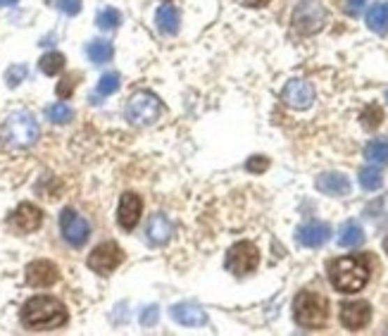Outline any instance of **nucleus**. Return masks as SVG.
Segmentation results:
<instances>
[{
    "label": "nucleus",
    "mask_w": 388,
    "mask_h": 336,
    "mask_svg": "<svg viewBox=\"0 0 388 336\" xmlns=\"http://www.w3.org/2000/svg\"><path fill=\"white\" fill-rule=\"evenodd\" d=\"M22 324L33 332H50L67 324V308L53 296H33L22 308Z\"/></svg>",
    "instance_id": "f257e3e1"
},
{
    "label": "nucleus",
    "mask_w": 388,
    "mask_h": 336,
    "mask_svg": "<svg viewBox=\"0 0 388 336\" xmlns=\"http://www.w3.org/2000/svg\"><path fill=\"white\" fill-rule=\"evenodd\" d=\"M329 282L341 293H357L369 282V265L360 256L338 258L329 265Z\"/></svg>",
    "instance_id": "f03ea898"
},
{
    "label": "nucleus",
    "mask_w": 388,
    "mask_h": 336,
    "mask_svg": "<svg viewBox=\"0 0 388 336\" xmlns=\"http://www.w3.org/2000/svg\"><path fill=\"white\" fill-rule=\"evenodd\" d=\"M293 317L300 327L305 329H317L327 322L329 317V303L327 298L320 296L315 291H303L298 293L293 300Z\"/></svg>",
    "instance_id": "7ed1b4c3"
},
{
    "label": "nucleus",
    "mask_w": 388,
    "mask_h": 336,
    "mask_svg": "<svg viewBox=\"0 0 388 336\" xmlns=\"http://www.w3.org/2000/svg\"><path fill=\"white\" fill-rule=\"evenodd\" d=\"M40 134L38 122L31 112L27 110H17V112L10 115L5 119V141L15 148H29L36 143V138Z\"/></svg>",
    "instance_id": "20e7f679"
},
{
    "label": "nucleus",
    "mask_w": 388,
    "mask_h": 336,
    "mask_svg": "<svg viewBox=\"0 0 388 336\" xmlns=\"http://www.w3.org/2000/svg\"><path fill=\"white\" fill-rule=\"evenodd\" d=\"M327 24V8L320 0H300L293 10V29L300 36H315Z\"/></svg>",
    "instance_id": "39448f33"
},
{
    "label": "nucleus",
    "mask_w": 388,
    "mask_h": 336,
    "mask_svg": "<svg viewBox=\"0 0 388 336\" xmlns=\"http://www.w3.org/2000/svg\"><path fill=\"white\" fill-rule=\"evenodd\" d=\"M162 115V103L160 98L150 91H138L129 98L126 103V119L134 126H148L155 124Z\"/></svg>",
    "instance_id": "423d86ee"
},
{
    "label": "nucleus",
    "mask_w": 388,
    "mask_h": 336,
    "mask_svg": "<svg viewBox=\"0 0 388 336\" xmlns=\"http://www.w3.org/2000/svg\"><path fill=\"white\" fill-rule=\"evenodd\" d=\"M260 265V251L253 241H239L229 248L227 253V270L231 275L243 277L258 270Z\"/></svg>",
    "instance_id": "0eeeda50"
},
{
    "label": "nucleus",
    "mask_w": 388,
    "mask_h": 336,
    "mask_svg": "<svg viewBox=\"0 0 388 336\" xmlns=\"http://www.w3.org/2000/svg\"><path fill=\"white\" fill-rule=\"evenodd\" d=\"M60 231H62V236H65V241L69 243V246L81 248L91 236V224L86 222L77 210L65 207L62 215H60Z\"/></svg>",
    "instance_id": "6e6552de"
},
{
    "label": "nucleus",
    "mask_w": 388,
    "mask_h": 336,
    "mask_svg": "<svg viewBox=\"0 0 388 336\" xmlns=\"http://www.w3.org/2000/svg\"><path fill=\"white\" fill-rule=\"evenodd\" d=\"M124 260V253L114 241L100 243V246L94 248V253L89 256V268L98 272V275H110L112 270H117Z\"/></svg>",
    "instance_id": "1a4fd4ad"
},
{
    "label": "nucleus",
    "mask_w": 388,
    "mask_h": 336,
    "mask_svg": "<svg viewBox=\"0 0 388 336\" xmlns=\"http://www.w3.org/2000/svg\"><path fill=\"white\" fill-rule=\"evenodd\" d=\"M283 103L293 110H308L315 101V89H312L310 81L305 79H291L286 86H283Z\"/></svg>",
    "instance_id": "9d476101"
},
{
    "label": "nucleus",
    "mask_w": 388,
    "mask_h": 336,
    "mask_svg": "<svg viewBox=\"0 0 388 336\" xmlns=\"http://www.w3.org/2000/svg\"><path fill=\"white\" fill-rule=\"evenodd\" d=\"M369 320H372V305L367 300H350L341 305V324L350 332L367 327Z\"/></svg>",
    "instance_id": "9b49d317"
},
{
    "label": "nucleus",
    "mask_w": 388,
    "mask_h": 336,
    "mask_svg": "<svg viewBox=\"0 0 388 336\" xmlns=\"http://www.w3.org/2000/svg\"><path fill=\"white\" fill-rule=\"evenodd\" d=\"M10 224L17 231H22V234H29V231H36L43 224V212L33 203H22V205H17L13 215H10Z\"/></svg>",
    "instance_id": "f8f14e48"
},
{
    "label": "nucleus",
    "mask_w": 388,
    "mask_h": 336,
    "mask_svg": "<svg viewBox=\"0 0 388 336\" xmlns=\"http://www.w3.org/2000/svg\"><path fill=\"white\" fill-rule=\"evenodd\" d=\"M60 279V272L50 260H33L31 265L27 268V284L36 288H45L53 286V284Z\"/></svg>",
    "instance_id": "ddd939ff"
},
{
    "label": "nucleus",
    "mask_w": 388,
    "mask_h": 336,
    "mask_svg": "<svg viewBox=\"0 0 388 336\" xmlns=\"http://www.w3.org/2000/svg\"><path fill=\"white\" fill-rule=\"evenodd\" d=\"M141 210H143V203H141V196L131 193V191H126L124 196L119 198V210H117V222L121 229H134L138 224V219H141Z\"/></svg>",
    "instance_id": "4468645a"
},
{
    "label": "nucleus",
    "mask_w": 388,
    "mask_h": 336,
    "mask_svg": "<svg viewBox=\"0 0 388 336\" xmlns=\"http://www.w3.org/2000/svg\"><path fill=\"white\" fill-rule=\"evenodd\" d=\"M295 239L305 248H320L331 239V227L324 222H308L295 231Z\"/></svg>",
    "instance_id": "2eb2a0df"
},
{
    "label": "nucleus",
    "mask_w": 388,
    "mask_h": 336,
    "mask_svg": "<svg viewBox=\"0 0 388 336\" xmlns=\"http://www.w3.org/2000/svg\"><path fill=\"white\" fill-rule=\"evenodd\" d=\"M170 315L174 317L179 324H184V327H202V324L207 322L205 310L198 308V305H188V303L172 305Z\"/></svg>",
    "instance_id": "dca6fc26"
},
{
    "label": "nucleus",
    "mask_w": 388,
    "mask_h": 336,
    "mask_svg": "<svg viewBox=\"0 0 388 336\" xmlns=\"http://www.w3.org/2000/svg\"><path fill=\"white\" fill-rule=\"evenodd\" d=\"M317 189L327 196H348L350 193V182L345 175L338 172H327V175L317 177Z\"/></svg>",
    "instance_id": "f3484780"
},
{
    "label": "nucleus",
    "mask_w": 388,
    "mask_h": 336,
    "mask_svg": "<svg viewBox=\"0 0 388 336\" xmlns=\"http://www.w3.org/2000/svg\"><path fill=\"white\" fill-rule=\"evenodd\" d=\"M146 234H148V241L153 243V246H162V243H167L172 239V222L158 212V215H153L148 219Z\"/></svg>",
    "instance_id": "a211bd4d"
},
{
    "label": "nucleus",
    "mask_w": 388,
    "mask_h": 336,
    "mask_svg": "<svg viewBox=\"0 0 388 336\" xmlns=\"http://www.w3.org/2000/svg\"><path fill=\"white\" fill-rule=\"evenodd\" d=\"M155 24H158V31L165 34V36H174L179 31V24H181V17H179V10L172 8V5H162L155 15Z\"/></svg>",
    "instance_id": "6ab92c4d"
},
{
    "label": "nucleus",
    "mask_w": 388,
    "mask_h": 336,
    "mask_svg": "<svg viewBox=\"0 0 388 336\" xmlns=\"http://www.w3.org/2000/svg\"><path fill=\"white\" fill-rule=\"evenodd\" d=\"M362 241H364V229L355 222V219H350V222H345L343 227H341L338 243L343 248H355V246H360Z\"/></svg>",
    "instance_id": "aec40b11"
},
{
    "label": "nucleus",
    "mask_w": 388,
    "mask_h": 336,
    "mask_svg": "<svg viewBox=\"0 0 388 336\" xmlns=\"http://www.w3.org/2000/svg\"><path fill=\"white\" fill-rule=\"evenodd\" d=\"M367 27L376 34L388 31V3H376L367 13Z\"/></svg>",
    "instance_id": "412c9836"
},
{
    "label": "nucleus",
    "mask_w": 388,
    "mask_h": 336,
    "mask_svg": "<svg viewBox=\"0 0 388 336\" xmlns=\"http://www.w3.org/2000/svg\"><path fill=\"white\" fill-rule=\"evenodd\" d=\"M364 158L372 165H388V138H374L364 146Z\"/></svg>",
    "instance_id": "4be33fe9"
},
{
    "label": "nucleus",
    "mask_w": 388,
    "mask_h": 336,
    "mask_svg": "<svg viewBox=\"0 0 388 336\" xmlns=\"http://www.w3.org/2000/svg\"><path fill=\"white\" fill-rule=\"evenodd\" d=\"M86 53H89L91 62H96V65H105V62L110 60V57L114 55V48L110 41H91L89 48H86Z\"/></svg>",
    "instance_id": "5701e85b"
},
{
    "label": "nucleus",
    "mask_w": 388,
    "mask_h": 336,
    "mask_svg": "<svg viewBox=\"0 0 388 336\" xmlns=\"http://www.w3.org/2000/svg\"><path fill=\"white\" fill-rule=\"evenodd\" d=\"M38 67L43 74H48V77H55V74H60L62 69H65V55L62 53H48L43 55L38 60Z\"/></svg>",
    "instance_id": "b1692460"
},
{
    "label": "nucleus",
    "mask_w": 388,
    "mask_h": 336,
    "mask_svg": "<svg viewBox=\"0 0 388 336\" xmlns=\"http://www.w3.org/2000/svg\"><path fill=\"white\" fill-rule=\"evenodd\" d=\"M381 184H384V177H381L379 167H374V165L362 167V170H360V187L362 189L376 191V189H381Z\"/></svg>",
    "instance_id": "393cba45"
},
{
    "label": "nucleus",
    "mask_w": 388,
    "mask_h": 336,
    "mask_svg": "<svg viewBox=\"0 0 388 336\" xmlns=\"http://www.w3.org/2000/svg\"><path fill=\"white\" fill-rule=\"evenodd\" d=\"M360 122H362V126L364 129H369V131H374L376 126H381V122H384V110H381L379 105H367L360 112Z\"/></svg>",
    "instance_id": "a878e982"
},
{
    "label": "nucleus",
    "mask_w": 388,
    "mask_h": 336,
    "mask_svg": "<svg viewBox=\"0 0 388 336\" xmlns=\"http://www.w3.org/2000/svg\"><path fill=\"white\" fill-rule=\"evenodd\" d=\"M45 117L53 122V124H67V122L74 117V112H72V108L65 105V103H53V105L45 108Z\"/></svg>",
    "instance_id": "bb28decb"
},
{
    "label": "nucleus",
    "mask_w": 388,
    "mask_h": 336,
    "mask_svg": "<svg viewBox=\"0 0 388 336\" xmlns=\"http://www.w3.org/2000/svg\"><path fill=\"white\" fill-rule=\"evenodd\" d=\"M96 24L103 29V31H112V29H117L121 24V15H119V10H114V8H105V10H100L96 17Z\"/></svg>",
    "instance_id": "cd10ccee"
},
{
    "label": "nucleus",
    "mask_w": 388,
    "mask_h": 336,
    "mask_svg": "<svg viewBox=\"0 0 388 336\" xmlns=\"http://www.w3.org/2000/svg\"><path fill=\"white\" fill-rule=\"evenodd\" d=\"M119 89V74L117 72H107L103 74L100 81H98V94L100 96H110Z\"/></svg>",
    "instance_id": "c85d7f7f"
},
{
    "label": "nucleus",
    "mask_w": 388,
    "mask_h": 336,
    "mask_svg": "<svg viewBox=\"0 0 388 336\" xmlns=\"http://www.w3.org/2000/svg\"><path fill=\"white\" fill-rule=\"evenodd\" d=\"M5 79H8V86H20L22 81L27 79V67L24 65H15V67H10L8 69V74H5Z\"/></svg>",
    "instance_id": "c756f323"
},
{
    "label": "nucleus",
    "mask_w": 388,
    "mask_h": 336,
    "mask_svg": "<svg viewBox=\"0 0 388 336\" xmlns=\"http://www.w3.org/2000/svg\"><path fill=\"white\" fill-rule=\"evenodd\" d=\"M77 74H69V77H65L57 84V96L60 98H67V96H72V91H74V86H77Z\"/></svg>",
    "instance_id": "7c9ffc66"
},
{
    "label": "nucleus",
    "mask_w": 388,
    "mask_h": 336,
    "mask_svg": "<svg viewBox=\"0 0 388 336\" xmlns=\"http://www.w3.org/2000/svg\"><path fill=\"white\" fill-rule=\"evenodd\" d=\"M55 8L65 15H79L81 10V0H53Z\"/></svg>",
    "instance_id": "2f4dec72"
},
{
    "label": "nucleus",
    "mask_w": 388,
    "mask_h": 336,
    "mask_svg": "<svg viewBox=\"0 0 388 336\" xmlns=\"http://www.w3.org/2000/svg\"><path fill=\"white\" fill-rule=\"evenodd\" d=\"M248 172H264L269 167V160L262 158V155H255V158L248 160Z\"/></svg>",
    "instance_id": "473e14b6"
},
{
    "label": "nucleus",
    "mask_w": 388,
    "mask_h": 336,
    "mask_svg": "<svg viewBox=\"0 0 388 336\" xmlns=\"http://www.w3.org/2000/svg\"><path fill=\"white\" fill-rule=\"evenodd\" d=\"M155 320H158V308L150 305V308H146V312L141 315V322L146 324V327H150V324H155Z\"/></svg>",
    "instance_id": "72a5a7b5"
},
{
    "label": "nucleus",
    "mask_w": 388,
    "mask_h": 336,
    "mask_svg": "<svg viewBox=\"0 0 388 336\" xmlns=\"http://www.w3.org/2000/svg\"><path fill=\"white\" fill-rule=\"evenodd\" d=\"M364 3H367V0H348V13L350 15H357L362 10Z\"/></svg>",
    "instance_id": "f704fd0d"
},
{
    "label": "nucleus",
    "mask_w": 388,
    "mask_h": 336,
    "mask_svg": "<svg viewBox=\"0 0 388 336\" xmlns=\"http://www.w3.org/2000/svg\"><path fill=\"white\" fill-rule=\"evenodd\" d=\"M246 3L251 5V8H262V5L271 3V0H246Z\"/></svg>",
    "instance_id": "c9c22d12"
},
{
    "label": "nucleus",
    "mask_w": 388,
    "mask_h": 336,
    "mask_svg": "<svg viewBox=\"0 0 388 336\" xmlns=\"http://www.w3.org/2000/svg\"><path fill=\"white\" fill-rule=\"evenodd\" d=\"M20 3V0H0V8H8V5H15Z\"/></svg>",
    "instance_id": "e433bc0d"
},
{
    "label": "nucleus",
    "mask_w": 388,
    "mask_h": 336,
    "mask_svg": "<svg viewBox=\"0 0 388 336\" xmlns=\"http://www.w3.org/2000/svg\"><path fill=\"white\" fill-rule=\"evenodd\" d=\"M384 251L388 253V236H386V241H384Z\"/></svg>",
    "instance_id": "4c0bfd02"
},
{
    "label": "nucleus",
    "mask_w": 388,
    "mask_h": 336,
    "mask_svg": "<svg viewBox=\"0 0 388 336\" xmlns=\"http://www.w3.org/2000/svg\"><path fill=\"white\" fill-rule=\"evenodd\" d=\"M386 101H388V91H386Z\"/></svg>",
    "instance_id": "58836bf2"
}]
</instances>
